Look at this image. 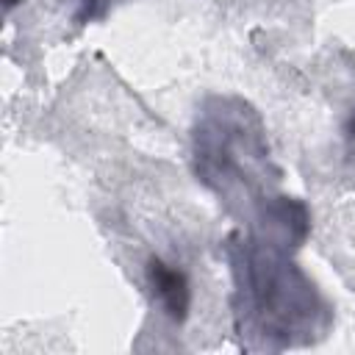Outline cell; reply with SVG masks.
<instances>
[{
  "label": "cell",
  "instance_id": "1",
  "mask_svg": "<svg viewBox=\"0 0 355 355\" xmlns=\"http://www.w3.org/2000/svg\"><path fill=\"white\" fill-rule=\"evenodd\" d=\"M147 277L153 286V294L158 297L161 308L166 311V316L172 322H183L191 305V291H189V280L180 269L164 263L161 258H150L147 266Z\"/></svg>",
  "mask_w": 355,
  "mask_h": 355
},
{
  "label": "cell",
  "instance_id": "2",
  "mask_svg": "<svg viewBox=\"0 0 355 355\" xmlns=\"http://www.w3.org/2000/svg\"><path fill=\"white\" fill-rule=\"evenodd\" d=\"M17 3H19V0H6V8H14Z\"/></svg>",
  "mask_w": 355,
  "mask_h": 355
},
{
  "label": "cell",
  "instance_id": "3",
  "mask_svg": "<svg viewBox=\"0 0 355 355\" xmlns=\"http://www.w3.org/2000/svg\"><path fill=\"white\" fill-rule=\"evenodd\" d=\"M349 130H352V136H355V119H352V128H349Z\"/></svg>",
  "mask_w": 355,
  "mask_h": 355
}]
</instances>
